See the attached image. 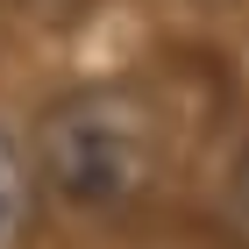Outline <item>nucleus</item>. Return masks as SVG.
Masks as SVG:
<instances>
[{"instance_id": "f257e3e1", "label": "nucleus", "mask_w": 249, "mask_h": 249, "mask_svg": "<svg viewBox=\"0 0 249 249\" xmlns=\"http://www.w3.org/2000/svg\"><path fill=\"white\" fill-rule=\"evenodd\" d=\"M164 164V114L135 86H71L36 128V178L64 207L121 213L150 192Z\"/></svg>"}, {"instance_id": "f03ea898", "label": "nucleus", "mask_w": 249, "mask_h": 249, "mask_svg": "<svg viewBox=\"0 0 249 249\" xmlns=\"http://www.w3.org/2000/svg\"><path fill=\"white\" fill-rule=\"evenodd\" d=\"M29 213H36V157H29V142L0 121V249H21Z\"/></svg>"}, {"instance_id": "7ed1b4c3", "label": "nucleus", "mask_w": 249, "mask_h": 249, "mask_svg": "<svg viewBox=\"0 0 249 249\" xmlns=\"http://www.w3.org/2000/svg\"><path fill=\"white\" fill-rule=\"evenodd\" d=\"M228 213H235V228L249 235V150L235 157V171H228Z\"/></svg>"}]
</instances>
